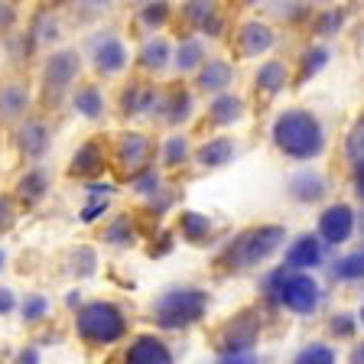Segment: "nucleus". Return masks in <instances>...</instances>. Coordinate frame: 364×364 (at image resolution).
Listing matches in <instances>:
<instances>
[{"instance_id": "obj_1", "label": "nucleus", "mask_w": 364, "mask_h": 364, "mask_svg": "<svg viewBox=\"0 0 364 364\" xmlns=\"http://www.w3.org/2000/svg\"><path fill=\"white\" fill-rule=\"evenodd\" d=\"M270 140L283 156L296 163H309L326 153V127L309 107H287L277 114L270 124Z\"/></svg>"}, {"instance_id": "obj_2", "label": "nucleus", "mask_w": 364, "mask_h": 364, "mask_svg": "<svg viewBox=\"0 0 364 364\" xmlns=\"http://www.w3.org/2000/svg\"><path fill=\"white\" fill-rule=\"evenodd\" d=\"M212 306V296L198 287H169L153 299L150 316L163 332H182V328H192L205 318Z\"/></svg>"}, {"instance_id": "obj_3", "label": "nucleus", "mask_w": 364, "mask_h": 364, "mask_svg": "<svg viewBox=\"0 0 364 364\" xmlns=\"http://www.w3.org/2000/svg\"><path fill=\"white\" fill-rule=\"evenodd\" d=\"M287 241V228L283 225H254L235 237L221 254V264L228 270H254V267L267 264Z\"/></svg>"}, {"instance_id": "obj_4", "label": "nucleus", "mask_w": 364, "mask_h": 364, "mask_svg": "<svg viewBox=\"0 0 364 364\" xmlns=\"http://www.w3.org/2000/svg\"><path fill=\"white\" fill-rule=\"evenodd\" d=\"M75 335L91 348H107L127 335V316L111 299H91L75 312Z\"/></svg>"}, {"instance_id": "obj_5", "label": "nucleus", "mask_w": 364, "mask_h": 364, "mask_svg": "<svg viewBox=\"0 0 364 364\" xmlns=\"http://www.w3.org/2000/svg\"><path fill=\"white\" fill-rule=\"evenodd\" d=\"M264 289L270 299L283 306V309L296 312V316H312L322 303V287L312 273H293L287 267L273 270L264 277Z\"/></svg>"}, {"instance_id": "obj_6", "label": "nucleus", "mask_w": 364, "mask_h": 364, "mask_svg": "<svg viewBox=\"0 0 364 364\" xmlns=\"http://www.w3.org/2000/svg\"><path fill=\"white\" fill-rule=\"evenodd\" d=\"M257 335H260V316L254 309H241L218 328L215 348H218V355H247L257 345Z\"/></svg>"}, {"instance_id": "obj_7", "label": "nucleus", "mask_w": 364, "mask_h": 364, "mask_svg": "<svg viewBox=\"0 0 364 364\" xmlns=\"http://www.w3.org/2000/svg\"><path fill=\"white\" fill-rule=\"evenodd\" d=\"M153 153H156V146H153V140L146 134L124 130L117 136V146H114V166L121 169L127 179H136L140 173L153 169Z\"/></svg>"}, {"instance_id": "obj_8", "label": "nucleus", "mask_w": 364, "mask_h": 364, "mask_svg": "<svg viewBox=\"0 0 364 364\" xmlns=\"http://www.w3.org/2000/svg\"><path fill=\"white\" fill-rule=\"evenodd\" d=\"M78 72H82V59H78L75 49H59V53H53L49 59H46V65H43L46 95H53V98L65 95V91L75 85Z\"/></svg>"}, {"instance_id": "obj_9", "label": "nucleus", "mask_w": 364, "mask_h": 364, "mask_svg": "<svg viewBox=\"0 0 364 364\" xmlns=\"http://www.w3.org/2000/svg\"><path fill=\"white\" fill-rule=\"evenodd\" d=\"M355 208H351L348 202H332L322 208V215H318V225H316V235L322 244H332V247H338V244L351 241V235H355Z\"/></svg>"}, {"instance_id": "obj_10", "label": "nucleus", "mask_w": 364, "mask_h": 364, "mask_svg": "<svg viewBox=\"0 0 364 364\" xmlns=\"http://www.w3.org/2000/svg\"><path fill=\"white\" fill-rule=\"evenodd\" d=\"M124 364H176L173 348L156 332H140L130 338Z\"/></svg>"}, {"instance_id": "obj_11", "label": "nucleus", "mask_w": 364, "mask_h": 364, "mask_svg": "<svg viewBox=\"0 0 364 364\" xmlns=\"http://www.w3.org/2000/svg\"><path fill=\"white\" fill-rule=\"evenodd\" d=\"M127 62H130L127 46L117 36H111V33H105V36L91 43V65L98 68L101 75H117V72L127 68Z\"/></svg>"}, {"instance_id": "obj_12", "label": "nucleus", "mask_w": 364, "mask_h": 364, "mask_svg": "<svg viewBox=\"0 0 364 364\" xmlns=\"http://www.w3.org/2000/svg\"><path fill=\"white\" fill-rule=\"evenodd\" d=\"M322 254H326V244L318 241V235H299L283 254V267L293 273H306L322 264Z\"/></svg>"}, {"instance_id": "obj_13", "label": "nucleus", "mask_w": 364, "mask_h": 364, "mask_svg": "<svg viewBox=\"0 0 364 364\" xmlns=\"http://www.w3.org/2000/svg\"><path fill=\"white\" fill-rule=\"evenodd\" d=\"M287 192L293 202L299 205H316L328 196V179L318 169H299L296 176H289Z\"/></svg>"}, {"instance_id": "obj_14", "label": "nucleus", "mask_w": 364, "mask_h": 364, "mask_svg": "<svg viewBox=\"0 0 364 364\" xmlns=\"http://www.w3.org/2000/svg\"><path fill=\"white\" fill-rule=\"evenodd\" d=\"M273 49V30L260 20H244L237 30V53L244 59H257V55Z\"/></svg>"}, {"instance_id": "obj_15", "label": "nucleus", "mask_w": 364, "mask_h": 364, "mask_svg": "<svg viewBox=\"0 0 364 364\" xmlns=\"http://www.w3.org/2000/svg\"><path fill=\"white\" fill-rule=\"evenodd\" d=\"M30 111V88L20 78L0 85V124H14L20 117H26Z\"/></svg>"}, {"instance_id": "obj_16", "label": "nucleus", "mask_w": 364, "mask_h": 364, "mask_svg": "<svg viewBox=\"0 0 364 364\" xmlns=\"http://www.w3.org/2000/svg\"><path fill=\"white\" fill-rule=\"evenodd\" d=\"M107 166V156H105V146L98 140H88L82 144L75 153H72V163H68V176H75V179H95L101 176Z\"/></svg>"}, {"instance_id": "obj_17", "label": "nucleus", "mask_w": 364, "mask_h": 364, "mask_svg": "<svg viewBox=\"0 0 364 364\" xmlns=\"http://www.w3.org/2000/svg\"><path fill=\"white\" fill-rule=\"evenodd\" d=\"M231 82H235V65L228 59H208L202 68L196 72V85L198 91H208V95H225L228 88H231Z\"/></svg>"}, {"instance_id": "obj_18", "label": "nucleus", "mask_w": 364, "mask_h": 364, "mask_svg": "<svg viewBox=\"0 0 364 364\" xmlns=\"http://www.w3.org/2000/svg\"><path fill=\"white\" fill-rule=\"evenodd\" d=\"M235 153H237V144H235V136H208L202 146L196 150V163L202 169H221V166H228L231 159H235Z\"/></svg>"}, {"instance_id": "obj_19", "label": "nucleus", "mask_w": 364, "mask_h": 364, "mask_svg": "<svg viewBox=\"0 0 364 364\" xmlns=\"http://www.w3.org/2000/svg\"><path fill=\"white\" fill-rule=\"evenodd\" d=\"M287 85H289V68H287V62H280V59L260 62V68L254 72V88H257V95H264V98H277L280 91H287Z\"/></svg>"}, {"instance_id": "obj_20", "label": "nucleus", "mask_w": 364, "mask_h": 364, "mask_svg": "<svg viewBox=\"0 0 364 364\" xmlns=\"http://www.w3.org/2000/svg\"><path fill=\"white\" fill-rule=\"evenodd\" d=\"M49 124L46 121H26L20 130H16V150L23 153L26 159H39L46 150H49Z\"/></svg>"}, {"instance_id": "obj_21", "label": "nucleus", "mask_w": 364, "mask_h": 364, "mask_svg": "<svg viewBox=\"0 0 364 364\" xmlns=\"http://www.w3.org/2000/svg\"><path fill=\"white\" fill-rule=\"evenodd\" d=\"M244 114H247V101L235 91H225L218 98L208 105V121L218 124V127H228V124H237L244 121Z\"/></svg>"}, {"instance_id": "obj_22", "label": "nucleus", "mask_w": 364, "mask_h": 364, "mask_svg": "<svg viewBox=\"0 0 364 364\" xmlns=\"http://www.w3.org/2000/svg\"><path fill=\"white\" fill-rule=\"evenodd\" d=\"M136 62H140V68L144 72H163V68L173 62V46H169L166 36H150L144 46H140V55H136Z\"/></svg>"}, {"instance_id": "obj_23", "label": "nucleus", "mask_w": 364, "mask_h": 364, "mask_svg": "<svg viewBox=\"0 0 364 364\" xmlns=\"http://www.w3.org/2000/svg\"><path fill=\"white\" fill-rule=\"evenodd\" d=\"M46 192H49V176H46V169H39V166L26 169V173L16 179V198H20L23 205L43 202Z\"/></svg>"}, {"instance_id": "obj_24", "label": "nucleus", "mask_w": 364, "mask_h": 364, "mask_svg": "<svg viewBox=\"0 0 364 364\" xmlns=\"http://www.w3.org/2000/svg\"><path fill=\"white\" fill-rule=\"evenodd\" d=\"M205 62H208V55H205L202 39H198V36L179 39V46H176V55H173V65L179 68L182 75H186V72H198Z\"/></svg>"}, {"instance_id": "obj_25", "label": "nucleus", "mask_w": 364, "mask_h": 364, "mask_svg": "<svg viewBox=\"0 0 364 364\" xmlns=\"http://www.w3.org/2000/svg\"><path fill=\"white\" fill-rule=\"evenodd\" d=\"M176 225H179L182 241H189V244H205L208 241V235H212V218L202 215V212H192V208L179 212Z\"/></svg>"}, {"instance_id": "obj_26", "label": "nucleus", "mask_w": 364, "mask_h": 364, "mask_svg": "<svg viewBox=\"0 0 364 364\" xmlns=\"http://www.w3.org/2000/svg\"><path fill=\"white\" fill-rule=\"evenodd\" d=\"M72 107L88 121H98V117H105V95L98 85H78L72 95Z\"/></svg>"}, {"instance_id": "obj_27", "label": "nucleus", "mask_w": 364, "mask_h": 364, "mask_svg": "<svg viewBox=\"0 0 364 364\" xmlns=\"http://www.w3.org/2000/svg\"><path fill=\"white\" fill-rule=\"evenodd\" d=\"M101 241L111 244V247H134L136 244V228H134V218L130 215H117V218L107 221L105 235Z\"/></svg>"}, {"instance_id": "obj_28", "label": "nucleus", "mask_w": 364, "mask_h": 364, "mask_svg": "<svg viewBox=\"0 0 364 364\" xmlns=\"http://www.w3.org/2000/svg\"><path fill=\"white\" fill-rule=\"evenodd\" d=\"M328 59H332V53H328V46H322V43L303 49V62H299V78H296V82L303 85V82H309L312 75H318V72L328 65Z\"/></svg>"}, {"instance_id": "obj_29", "label": "nucleus", "mask_w": 364, "mask_h": 364, "mask_svg": "<svg viewBox=\"0 0 364 364\" xmlns=\"http://www.w3.org/2000/svg\"><path fill=\"white\" fill-rule=\"evenodd\" d=\"M163 117H166L169 124H186L192 117V95L186 88H173L166 95V105H163Z\"/></svg>"}, {"instance_id": "obj_30", "label": "nucleus", "mask_w": 364, "mask_h": 364, "mask_svg": "<svg viewBox=\"0 0 364 364\" xmlns=\"http://www.w3.org/2000/svg\"><path fill=\"white\" fill-rule=\"evenodd\" d=\"M289 364H338V355H335V348L326 345V341H306Z\"/></svg>"}, {"instance_id": "obj_31", "label": "nucleus", "mask_w": 364, "mask_h": 364, "mask_svg": "<svg viewBox=\"0 0 364 364\" xmlns=\"http://www.w3.org/2000/svg\"><path fill=\"white\" fill-rule=\"evenodd\" d=\"M345 26V10L338 7H326V10H318L316 16H312V33L316 36H335V33Z\"/></svg>"}, {"instance_id": "obj_32", "label": "nucleus", "mask_w": 364, "mask_h": 364, "mask_svg": "<svg viewBox=\"0 0 364 364\" xmlns=\"http://www.w3.org/2000/svg\"><path fill=\"white\" fill-rule=\"evenodd\" d=\"M189 153H192L189 136H182V134L166 136V144H163V166H169V169L182 166V163L189 159Z\"/></svg>"}, {"instance_id": "obj_33", "label": "nucleus", "mask_w": 364, "mask_h": 364, "mask_svg": "<svg viewBox=\"0 0 364 364\" xmlns=\"http://www.w3.org/2000/svg\"><path fill=\"white\" fill-rule=\"evenodd\" d=\"M345 156H348L351 166H361L364 163V114L351 124L348 136H345Z\"/></svg>"}, {"instance_id": "obj_34", "label": "nucleus", "mask_w": 364, "mask_h": 364, "mask_svg": "<svg viewBox=\"0 0 364 364\" xmlns=\"http://www.w3.org/2000/svg\"><path fill=\"white\" fill-rule=\"evenodd\" d=\"M20 316H23V322H30V326L43 322V318L49 316V299H46L43 293H30L20 306Z\"/></svg>"}, {"instance_id": "obj_35", "label": "nucleus", "mask_w": 364, "mask_h": 364, "mask_svg": "<svg viewBox=\"0 0 364 364\" xmlns=\"http://www.w3.org/2000/svg\"><path fill=\"white\" fill-rule=\"evenodd\" d=\"M130 186H134V192H140V196H159V192H163V176L153 166V169H146V173H140L136 179H130Z\"/></svg>"}, {"instance_id": "obj_36", "label": "nucleus", "mask_w": 364, "mask_h": 364, "mask_svg": "<svg viewBox=\"0 0 364 364\" xmlns=\"http://www.w3.org/2000/svg\"><path fill=\"white\" fill-rule=\"evenodd\" d=\"M328 332H332L335 338H355L358 318L351 316V312H335V316L328 318Z\"/></svg>"}, {"instance_id": "obj_37", "label": "nucleus", "mask_w": 364, "mask_h": 364, "mask_svg": "<svg viewBox=\"0 0 364 364\" xmlns=\"http://www.w3.org/2000/svg\"><path fill=\"white\" fill-rule=\"evenodd\" d=\"M166 20H169V4H146V7H140V23L150 26V30H159Z\"/></svg>"}, {"instance_id": "obj_38", "label": "nucleus", "mask_w": 364, "mask_h": 364, "mask_svg": "<svg viewBox=\"0 0 364 364\" xmlns=\"http://www.w3.org/2000/svg\"><path fill=\"white\" fill-rule=\"evenodd\" d=\"M182 14H186V20L196 23L198 30H202L205 23L218 14V7H215V4H186V10H182Z\"/></svg>"}, {"instance_id": "obj_39", "label": "nucleus", "mask_w": 364, "mask_h": 364, "mask_svg": "<svg viewBox=\"0 0 364 364\" xmlns=\"http://www.w3.org/2000/svg\"><path fill=\"white\" fill-rule=\"evenodd\" d=\"M16 221V205L10 196H0V235H7Z\"/></svg>"}, {"instance_id": "obj_40", "label": "nucleus", "mask_w": 364, "mask_h": 364, "mask_svg": "<svg viewBox=\"0 0 364 364\" xmlns=\"http://www.w3.org/2000/svg\"><path fill=\"white\" fill-rule=\"evenodd\" d=\"M105 212H107V198H91L82 212H78V218H82L85 225H91V221H98Z\"/></svg>"}, {"instance_id": "obj_41", "label": "nucleus", "mask_w": 364, "mask_h": 364, "mask_svg": "<svg viewBox=\"0 0 364 364\" xmlns=\"http://www.w3.org/2000/svg\"><path fill=\"white\" fill-rule=\"evenodd\" d=\"M82 260V267H78V273L82 277H91L95 273V267H98V257H95V250L91 247H78V254H75V264Z\"/></svg>"}, {"instance_id": "obj_42", "label": "nucleus", "mask_w": 364, "mask_h": 364, "mask_svg": "<svg viewBox=\"0 0 364 364\" xmlns=\"http://www.w3.org/2000/svg\"><path fill=\"white\" fill-rule=\"evenodd\" d=\"M215 364H260V361L254 351H247V355H218Z\"/></svg>"}, {"instance_id": "obj_43", "label": "nucleus", "mask_w": 364, "mask_h": 364, "mask_svg": "<svg viewBox=\"0 0 364 364\" xmlns=\"http://www.w3.org/2000/svg\"><path fill=\"white\" fill-rule=\"evenodd\" d=\"M85 192H88L91 198H107L114 192V186H111V182H88V186H85Z\"/></svg>"}, {"instance_id": "obj_44", "label": "nucleus", "mask_w": 364, "mask_h": 364, "mask_svg": "<svg viewBox=\"0 0 364 364\" xmlns=\"http://www.w3.org/2000/svg\"><path fill=\"white\" fill-rule=\"evenodd\" d=\"M14 309H16V296H14V289L0 287V316H7V312H14Z\"/></svg>"}, {"instance_id": "obj_45", "label": "nucleus", "mask_w": 364, "mask_h": 364, "mask_svg": "<svg viewBox=\"0 0 364 364\" xmlns=\"http://www.w3.org/2000/svg\"><path fill=\"white\" fill-rule=\"evenodd\" d=\"M14 20H16L14 4H0V30H10V26H14Z\"/></svg>"}, {"instance_id": "obj_46", "label": "nucleus", "mask_w": 364, "mask_h": 364, "mask_svg": "<svg viewBox=\"0 0 364 364\" xmlns=\"http://www.w3.org/2000/svg\"><path fill=\"white\" fill-rule=\"evenodd\" d=\"M16 364H39V351L36 348H23L16 355Z\"/></svg>"}, {"instance_id": "obj_47", "label": "nucleus", "mask_w": 364, "mask_h": 364, "mask_svg": "<svg viewBox=\"0 0 364 364\" xmlns=\"http://www.w3.org/2000/svg\"><path fill=\"white\" fill-rule=\"evenodd\" d=\"M348 364H364V341L351 345V351H348Z\"/></svg>"}, {"instance_id": "obj_48", "label": "nucleus", "mask_w": 364, "mask_h": 364, "mask_svg": "<svg viewBox=\"0 0 364 364\" xmlns=\"http://www.w3.org/2000/svg\"><path fill=\"white\" fill-rule=\"evenodd\" d=\"M355 196L364 198V163L361 166H355Z\"/></svg>"}, {"instance_id": "obj_49", "label": "nucleus", "mask_w": 364, "mask_h": 364, "mask_svg": "<svg viewBox=\"0 0 364 364\" xmlns=\"http://www.w3.org/2000/svg\"><path fill=\"white\" fill-rule=\"evenodd\" d=\"M4 264H7V250L0 247V270H4Z\"/></svg>"}, {"instance_id": "obj_50", "label": "nucleus", "mask_w": 364, "mask_h": 364, "mask_svg": "<svg viewBox=\"0 0 364 364\" xmlns=\"http://www.w3.org/2000/svg\"><path fill=\"white\" fill-rule=\"evenodd\" d=\"M358 326H364V303H361V312H358Z\"/></svg>"}, {"instance_id": "obj_51", "label": "nucleus", "mask_w": 364, "mask_h": 364, "mask_svg": "<svg viewBox=\"0 0 364 364\" xmlns=\"http://www.w3.org/2000/svg\"><path fill=\"white\" fill-rule=\"evenodd\" d=\"M358 254H361V260H364V247H361V250H358Z\"/></svg>"}, {"instance_id": "obj_52", "label": "nucleus", "mask_w": 364, "mask_h": 364, "mask_svg": "<svg viewBox=\"0 0 364 364\" xmlns=\"http://www.w3.org/2000/svg\"><path fill=\"white\" fill-rule=\"evenodd\" d=\"M361 228H364V218H361Z\"/></svg>"}]
</instances>
